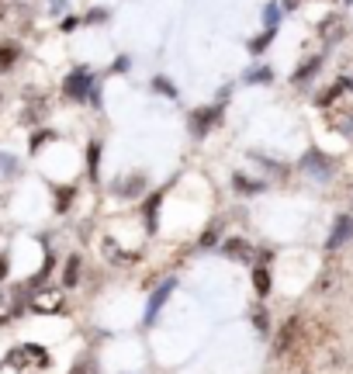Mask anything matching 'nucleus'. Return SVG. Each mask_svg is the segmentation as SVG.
<instances>
[{
  "mask_svg": "<svg viewBox=\"0 0 353 374\" xmlns=\"http://www.w3.org/2000/svg\"><path fill=\"white\" fill-rule=\"evenodd\" d=\"M301 329H305V322H301V315H291L284 326H280V333H277V339H274V353L277 357H287L298 343H305V336H301Z\"/></svg>",
  "mask_w": 353,
  "mask_h": 374,
  "instance_id": "1",
  "label": "nucleus"
},
{
  "mask_svg": "<svg viewBox=\"0 0 353 374\" xmlns=\"http://www.w3.org/2000/svg\"><path fill=\"white\" fill-rule=\"evenodd\" d=\"M156 91H163L166 97H177V94H173V87H170L166 80H160V77H156Z\"/></svg>",
  "mask_w": 353,
  "mask_h": 374,
  "instance_id": "16",
  "label": "nucleus"
},
{
  "mask_svg": "<svg viewBox=\"0 0 353 374\" xmlns=\"http://www.w3.org/2000/svg\"><path fill=\"white\" fill-rule=\"evenodd\" d=\"M274 21H277V8H267V25L274 28Z\"/></svg>",
  "mask_w": 353,
  "mask_h": 374,
  "instance_id": "18",
  "label": "nucleus"
},
{
  "mask_svg": "<svg viewBox=\"0 0 353 374\" xmlns=\"http://www.w3.org/2000/svg\"><path fill=\"white\" fill-rule=\"evenodd\" d=\"M225 253H229V256H249V246H246L242 239H232V243L225 246Z\"/></svg>",
  "mask_w": 353,
  "mask_h": 374,
  "instance_id": "14",
  "label": "nucleus"
},
{
  "mask_svg": "<svg viewBox=\"0 0 353 374\" xmlns=\"http://www.w3.org/2000/svg\"><path fill=\"white\" fill-rule=\"evenodd\" d=\"M18 59V49L15 46H0V70H11Z\"/></svg>",
  "mask_w": 353,
  "mask_h": 374,
  "instance_id": "13",
  "label": "nucleus"
},
{
  "mask_svg": "<svg viewBox=\"0 0 353 374\" xmlns=\"http://www.w3.org/2000/svg\"><path fill=\"white\" fill-rule=\"evenodd\" d=\"M73 374H87V367H73Z\"/></svg>",
  "mask_w": 353,
  "mask_h": 374,
  "instance_id": "20",
  "label": "nucleus"
},
{
  "mask_svg": "<svg viewBox=\"0 0 353 374\" xmlns=\"http://www.w3.org/2000/svg\"><path fill=\"white\" fill-rule=\"evenodd\" d=\"M322 35H325L329 42H336V39L343 35V21H339V18H329V21H322Z\"/></svg>",
  "mask_w": 353,
  "mask_h": 374,
  "instance_id": "12",
  "label": "nucleus"
},
{
  "mask_svg": "<svg viewBox=\"0 0 353 374\" xmlns=\"http://www.w3.org/2000/svg\"><path fill=\"white\" fill-rule=\"evenodd\" d=\"M350 239H353V218H350V215H339L336 225H332V236L325 239V250H339V246L350 243Z\"/></svg>",
  "mask_w": 353,
  "mask_h": 374,
  "instance_id": "4",
  "label": "nucleus"
},
{
  "mask_svg": "<svg viewBox=\"0 0 353 374\" xmlns=\"http://www.w3.org/2000/svg\"><path fill=\"white\" fill-rule=\"evenodd\" d=\"M211 118H218V111H215V108H204V111H198V115H194V132L201 135V132L211 125Z\"/></svg>",
  "mask_w": 353,
  "mask_h": 374,
  "instance_id": "11",
  "label": "nucleus"
},
{
  "mask_svg": "<svg viewBox=\"0 0 353 374\" xmlns=\"http://www.w3.org/2000/svg\"><path fill=\"white\" fill-rule=\"evenodd\" d=\"M215 239H218V229H208V236H204V239H201V243H204V246H211V243H215Z\"/></svg>",
  "mask_w": 353,
  "mask_h": 374,
  "instance_id": "17",
  "label": "nucleus"
},
{
  "mask_svg": "<svg viewBox=\"0 0 353 374\" xmlns=\"http://www.w3.org/2000/svg\"><path fill=\"white\" fill-rule=\"evenodd\" d=\"M315 70H318V59H312V63H305V70H298V73H294V84H298V80H305V77H312Z\"/></svg>",
  "mask_w": 353,
  "mask_h": 374,
  "instance_id": "15",
  "label": "nucleus"
},
{
  "mask_svg": "<svg viewBox=\"0 0 353 374\" xmlns=\"http://www.w3.org/2000/svg\"><path fill=\"white\" fill-rule=\"evenodd\" d=\"M253 284H256V294H270V270L267 267H256L253 270Z\"/></svg>",
  "mask_w": 353,
  "mask_h": 374,
  "instance_id": "9",
  "label": "nucleus"
},
{
  "mask_svg": "<svg viewBox=\"0 0 353 374\" xmlns=\"http://www.w3.org/2000/svg\"><path fill=\"white\" fill-rule=\"evenodd\" d=\"M66 94L77 97V101L87 97V94H90V73H87V70H77V73L66 80Z\"/></svg>",
  "mask_w": 353,
  "mask_h": 374,
  "instance_id": "5",
  "label": "nucleus"
},
{
  "mask_svg": "<svg viewBox=\"0 0 353 374\" xmlns=\"http://www.w3.org/2000/svg\"><path fill=\"white\" fill-rule=\"evenodd\" d=\"M8 364L18 367V371H25V367H46L49 364V353L42 346H35V343H25V346H15L8 353Z\"/></svg>",
  "mask_w": 353,
  "mask_h": 374,
  "instance_id": "2",
  "label": "nucleus"
},
{
  "mask_svg": "<svg viewBox=\"0 0 353 374\" xmlns=\"http://www.w3.org/2000/svg\"><path fill=\"white\" fill-rule=\"evenodd\" d=\"M77 281H80V256H70L66 274H63V288H73Z\"/></svg>",
  "mask_w": 353,
  "mask_h": 374,
  "instance_id": "8",
  "label": "nucleus"
},
{
  "mask_svg": "<svg viewBox=\"0 0 353 374\" xmlns=\"http://www.w3.org/2000/svg\"><path fill=\"white\" fill-rule=\"evenodd\" d=\"M46 111H49V101H46V97H28V108H25L21 122H25V125H39V122L46 118Z\"/></svg>",
  "mask_w": 353,
  "mask_h": 374,
  "instance_id": "6",
  "label": "nucleus"
},
{
  "mask_svg": "<svg viewBox=\"0 0 353 374\" xmlns=\"http://www.w3.org/2000/svg\"><path fill=\"white\" fill-rule=\"evenodd\" d=\"M0 101H4V97H0Z\"/></svg>",
  "mask_w": 353,
  "mask_h": 374,
  "instance_id": "21",
  "label": "nucleus"
},
{
  "mask_svg": "<svg viewBox=\"0 0 353 374\" xmlns=\"http://www.w3.org/2000/svg\"><path fill=\"white\" fill-rule=\"evenodd\" d=\"M32 308H35L39 315H56V312H63V291H59V288H39V291L32 294Z\"/></svg>",
  "mask_w": 353,
  "mask_h": 374,
  "instance_id": "3",
  "label": "nucleus"
},
{
  "mask_svg": "<svg viewBox=\"0 0 353 374\" xmlns=\"http://www.w3.org/2000/svg\"><path fill=\"white\" fill-rule=\"evenodd\" d=\"M15 315H18V301H15V294H0V326L11 322Z\"/></svg>",
  "mask_w": 353,
  "mask_h": 374,
  "instance_id": "7",
  "label": "nucleus"
},
{
  "mask_svg": "<svg viewBox=\"0 0 353 374\" xmlns=\"http://www.w3.org/2000/svg\"><path fill=\"white\" fill-rule=\"evenodd\" d=\"M170 288H173V281H166V284H163V288H160V291H156V294H153V301H149V315H146V319H149V322H153V315H156V312H160V305H163V301H166V294H170Z\"/></svg>",
  "mask_w": 353,
  "mask_h": 374,
  "instance_id": "10",
  "label": "nucleus"
},
{
  "mask_svg": "<svg viewBox=\"0 0 353 374\" xmlns=\"http://www.w3.org/2000/svg\"><path fill=\"white\" fill-rule=\"evenodd\" d=\"M346 87H353V66L346 70Z\"/></svg>",
  "mask_w": 353,
  "mask_h": 374,
  "instance_id": "19",
  "label": "nucleus"
}]
</instances>
